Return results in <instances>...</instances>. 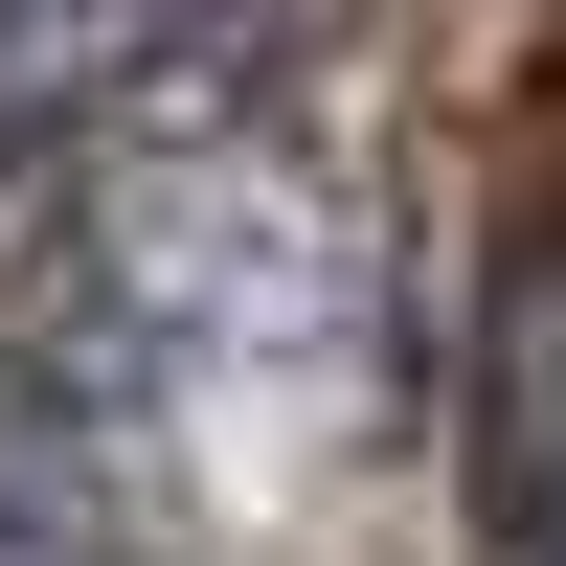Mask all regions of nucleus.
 <instances>
[{"instance_id":"obj_1","label":"nucleus","mask_w":566,"mask_h":566,"mask_svg":"<svg viewBox=\"0 0 566 566\" xmlns=\"http://www.w3.org/2000/svg\"><path fill=\"white\" fill-rule=\"evenodd\" d=\"M476 566H566V227L476 295Z\"/></svg>"},{"instance_id":"obj_2","label":"nucleus","mask_w":566,"mask_h":566,"mask_svg":"<svg viewBox=\"0 0 566 566\" xmlns=\"http://www.w3.org/2000/svg\"><path fill=\"white\" fill-rule=\"evenodd\" d=\"M250 0H0V114H91V91L181 69V45H227Z\"/></svg>"}]
</instances>
